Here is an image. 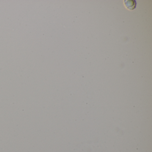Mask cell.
<instances>
[{"label":"cell","instance_id":"cell-1","mask_svg":"<svg viewBox=\"0 0 152 152\" xmlns=\"http://www.w3.org/2000/svg\"><path fill=\"white\" fill-rule=\"evenodd\" d=\"M124 3L125 7L129 10H133L137 6V2L135 0H125Z\"/></svg>","mask_w":152,"mask_h":152}]
</instances>
